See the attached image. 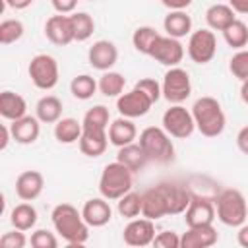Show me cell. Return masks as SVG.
I'll return each instance as SVG.
<instances>
[{
    "label": "cell",
    "mask_w": 248,
    "mask_h": 248,
    "mask_svg": "<svg viewBox=\"0 0 248 248\" xmlns=\"http://www.w3.org/2000/svg\"><path fill=\"white\" fill-rule=\"evenodd\" d=\"M205 21H207L209 29L223 33L229 25H232L236 21V14L231 10L229 4H211L205 12Z\"/></svg>",
    "instance_id": "24"
},
{
    "label": "cell",
    "mask_w": 248,
    "mask_h": 248,
    "mask_svg": "<svg viewBox=\"0 0 248 248\" xmlns=\"http://www.w3.org/2000/svg\"><path fill=\"white\" fill-rule=\"evenodd\" d=\"M52 8L60 16H72V14H76L78 4H76V0H52Z\"/></svg>",
    "instance_id": "43"
},
{
    "label": "cell",
    "mask_w": 248,
    "mask_h": 248,
    "mask_svg": "<svg viewBox=\"0 0 248 248\" xmlns=\"http://www.w3.org/2000/svg\"><path fill=\"white\" fill-rule=\"evenodd\" d=\"M79 151L87 157H101L108 147V134L101 130H83L79 141Z\"/></svg>",
    "instance_id": "23"
},
{
    "label": "cell",
    "mask_w": 248,
    "mask_h": 248,
    "mask_svg": "<svg viewBox=\"0 0 248 248\" xmlns=\"http://www.w3.org/2000/svg\"><path fill=\"white\" fill-rule=\"evenodd\" d=\"M97 89H99V81H95V78H91L89 74H79L70 81V91L79 101L91 99L97 93Z\"/></svg>",
    "instance_id": "32"
},
{
    "label": "cell",
    "mask_w": 248,
    "mask_h": 248,
    "mask_svg": "<svg viewBox=\"0 0 248 248\" xmlns=\"http://www.w3.org/2000/svg\"><path fill=\"white\" fill-rule=\"evenodd\" d=\"M116 161L120 165H124L126 169H130L132 172H140L149 163V159L143 153V149L140 147V143H130L126 147H120L116 153Z\"/></svg>",
    "instance_id": "27"
},
{
    "label": "cell",
    "mask_w": 248,
    "mask_h": 248,
    "mask_svg": "<svg viewBox=\"0 0 248 248\" xmlns=\"http://www.w3.org/2000/svg\"><path fill=\"white\" fill-rule=\"evenodd\" d=\"M192 116H194L196 130L205 138L221 136L225 126H227V116L223 112L221 103L215 97H209V95L200 97L192 105Z\"/></svg>",
    "instance_id": "3"
},
{
    "label": "cell",
    "mask_w": 248,
    "mask_h": 248,
    "mask_svg": "<svg viewBox=\"0 0 248 248\" xmlns=\"http://www.w3.org/2000/svg\"><path fill=\"white\" fill-rule=\"evenodd\" d=\"M236 145H238V149L244 155H248V126H244V128L238 130V134H236Z\"/></svg>",
    "instance_id": "45"
},
{
    "label": "cell",
    "mask_w": 248,
    "mask_h": 248,
    "mask_svg": "<svg viewBox=\"0 0 248 248\" xmlns=\"http://www.w3.org/2000/svg\"><path fill=\"white\" fill-rule=\"evenodd\" d=\"M236 242L242 246V248H248V225H242L236 232Z\"/></svg>",
    "instance_id": "48"
},
{
    "label": "cell",
    "mask_w": 248,
    "mask_h": 248,
    "mask_svg": "<svg viewBox=\"0 0 248 248\" xmlns=\"http://www.w3.org/2000/svg\"><path fill=\"white\" fill-rule=\"evenodd\" d=\"M140 147L147 155L149 161L155 163H170L174 159V143L170 136L159 126H147L140 132Z\"/></svg>",
    "instance_id": "6"
},
{
    "label": "cell",
    "mask_w": 248,
    "mask_h": 248,
    "mask_svg": "<svg viewBox=\"0 0 248 248\" xmlns=\"http://www.w3.org/2000/svg\"><path fill=\"white\" fill-rule=\"evenodd\" d=\"M52 227L54 231L66 240V242H87L89 238V225L83 221L81 211L74 207L72 203H58L54 205L52 213Z\"/></svg>",
    "instance_id": "2"
},
{
    "label": "cell",
    "mask_w": 248,
    "mask_h": 248,
    "mask_svg": "<svg viewBox=\"0 0 248 248\" xmlns=\"http://www.w3.org/2000/svg\"><path fill=\"white\" fill-rule=\"evenodd\" d=\"M81 134H83V126L76 118H70V116L68 118H60L54 124V138H56V141H60L64 145L79 141Z\"/></svg>",
    "instance_id": "28"
},
{
    "label": "cell",
    "mask_w": 248,
    "mask_h": 248,
    "mask_svg": "<svg viewBox=\"0 0 248 248\" xmlns=\"http://www.w3.org/2000/svg\"><path fill=\"white\" fill-rule=\"evenodd\" d=\"M192 0H163V6L169 8V12H186Z\"/></svg>",
    "instance_id": "44"
},
{
    "label": "cell",
    "mask_w": 248,
    "mask_h": 248,
    "mask_svg": "<svg viewBox=\"0 0 248 248\" xmlns=\"http://www.w3.org/2000/svg\"><path fill=\"white\" fill-rule=\"evenodd\" d=\"M45 35L46 39L56 46H66L74 41V25L70 16H50L45 23Z\"/></svg>",
    "instance_id": "15"
},
{
    "label": "cell",
    "mask_w": 248,
    "mask_h": 248,
    "mask_svg": "<svg viewBox=\"0 0 248 248\" xmlns=\"http://www.w3.org/2000/svg\"><path fill=\"white\" fill-rule=\"evenodd\" d=\"M6 6L14 8V10H23V8H29L31 6V0H25V2H12V0H6Z\"/></svg>",
    "instance_id": "49"
},
{
    "label": "cell",
    "mask_w": 248,
    "mask_h": 248,
    "mask_svg": "<svg viewBox=\"0 0 248 248\" xmlns=\"http://www.w3.org/2000/svg\"><path fill=\"white\" fill-rule=\"evenodd\" d=\"M153 248H180V236L174 231H163L155 236Z\"/></svg>",
    "instance_id": "42"
},
{
    "label": "cell",
    "mask_w": 248,
    "mask_h": 248,
    "mask_svg": "<svg viewBox=\"0 0 248 248\" xmlns=\"http://www.w3.org/2000/svg\"><path fill=\"white\" fill-rule=\"evenodd\" d=\"M45 176L39 170H23L16 178V194L23 202H33L43 194Z\"/></svg>",
    "instance_id": "17"
},
{
    "label": "cell",
    "mask_w": 248,
    "mask_h": 248,
    "mask_svg": "<svg viewBox=\"0 0 248 248\" xmlns=\"http://www.w3.org/2000/svg\"><path fill=\"white\" fill-rule=\"evenodd\" d=\"M229 6L234 14H248V0H231Z\"/></svg>",
    "instance_id": "46"
},
{
    "label": "cell",
    "mask_w": 248,
    "mask_h": 248,
    "mask_svg": "<svg viewBox=\"0 0 248 248\" xmlns=\"http://www.w3.org/2000/svg\"><path fill=\"white\" fill-rule=\"evenodd\" d=\"M223 39L229 46L232 48H238L242 50V46L248 45V25L240 19H236L232 25H229L225 31H223Z\"/></svg>",
    "instance_id": "35"
},
{
    "label": "cell",
    "mask_w": 248,
    "mask_h": 248,
    "mask_svg": "<svg viewBox=\"0 0 248 248\" xmlns=\"http://www.w3.org/2000/svg\"><path fill=\"white\" fill-rule=\"evenodd\" d=\"M188 56L196 64H207L217 52V39L211 29H198L190 33L188 39Z\"/></svg>",
    "instance_id": "10"
},
{
    "label": "cell",
    "mask_w": 248,
    "mask_h": 248,
    "mask_svg": "<svg viewBox=\"0 0 248 248\" xmlns=\"http://www.w3.org/2000/svg\"><path fill=\"white\" fill-rule=\"evenodd\" d=\"M25 244H27V238L23 231H17V229L4 232L0 238V248H25Z\"/></svg>",
    "instance_id": "41"
},
{
    "label": "cell",
    "mask_w": 248,
    "mask_h": 248,
    "mask_svg": "<svg viewBox=\"0 0 248 248\" xmlns=\"http://www.w3.org/2000/svg\"><path fill=\"white\" fill-rule=\"evenodd\" d=\"M141 217L149 221H157L167 215H180L188 209L192 196L186 188L172 184V182H159L153 188L141 194Z\"/></svg>",
    "instance_id": "1"
},
{
    "label": "cell",
    "mask_w": 248,
    "mask_h": 248,
    "mask_svg": "<svg viewBox=\"0 0 248 248\" xmlns=\"http://www.w3.org/2000/svg\"><path fill=\"white\" fill-rule=\"evenodd\" d=\"M215 215L223 225L240 229L248 217V203L244 194L236 188L223 190L215 200Z\"/></svg>",
    "instance_id": "4"
},
{
    "label": "cell",
    "mask_w": 248,
    "mask_h": 248,
    "mask_svg": "<svg viewBox=\"0 0 248 248\" xmlns=\"http://www.w3.org/2000/svg\"><path fill=\"white\" fill-rule=\"evenodd\" d=\"M23 23L19 19H4L0 23V43L2 45H12L23 37Z\"/></svg>",
    "instance_id": "37"
},
{
    "label": "cell",
    "mask_w": 248,
    "mask_h": 248,
    "mask_svg": "<svg viewBox=\"0 0 248 248\" xmlns=\"http://www.w3.org/2000/svg\"><path fill=\"white\" fill-rule=\"evenodd\" d=\"M70 17H72V25H74V41H78V43L87 41L95 31L93 17L87 12H76Z\"/></svg>",
    "instance_id": "34"
},
{
    "label": "cell",
    "mask_w": 248,
    "mask_h": 248,
    "mask_svg": "<svg viewBox=\"0 0 248 248\" xmlns=\"http://www.w3.org/2000/svg\"><path fill=\"white\" fill-rule=\"evenodd\" d=\"M161 37V33L155 29V27H149V25H141L134 31L132 35V45L134 48L140 52V54H147L151 52V46L155 45V41Z\"/></svg>",
    "instance_id": "31"
},
{
    "label": "cell",
    "mask_w": 248,
    "mask_h": 248,
    "mask_svg": "<svg viewBox=\"0 0 248 248\" xmlns=\"http://www.w3.org/2000/svg\"><path fill=\"white\" fill-rule=\"evenodd\" d=\"M81 215H83V221L89 227H105L112 219V209H110L108 200H105V198H91V200H87L83 203Z\"/></svg>",
    "instance_id": "18"
},
{
    "label": "cell",
    "mask_w": 248,
    "mask_h": 248,
    "mask_svg": "<svg viewBox=\"0 0 248 248\" xmlns=\"http://www.w3.org/2000/svg\"><path fill=\"white\" fill-rule=\"evenodd\" d=\"M134 89H138V91H141V93H145L153 103H157L161 97H163V91H161V83L157 81V79H153V78H141L136 85H134Z\"/></svg>",
    "instance_id": "40"
},
{
    "label": "cell",
    "mask_w": 248,
    "mask_h": 248,
    "mask_svg": "<svg viewBox=\"0 0 248 248\" xmlns=\"http://www.w3.org/2000/svg\"><path fill=\"white\" fill-rule=\"evenodd\" d=\"M217 240H219V234L213 225L192 227L180 236V248H211Z\"/></svg>",
    "instance_id": "20"
},
{
    "label": "cell",
    "mask_w": 248,
    "mask_h": 248,
    "mask_svg": "<svg viewBox=\"0 0 248 248\" xmlns=\"http://www.w3.org/2000/svg\"><path fill=\"white\" fill-rule=\"evenodd\" d=\"M124 85H126V78L118 72H105L99 78V91L105 97H116L118 99L124 91Z\"/></svg>",
    "instance_id": "33"
},
{
    "label": "cell",
    "mask_w": 248,
    "mask_h": 248,
    "mask_svg": "<svg viewBox=\"0 0 248 248\" xmlns=\"http://www.w3.org/2000/svg\"><path fill=\"white\" fill-rule=\"evenodd\" d=\"M134 172L120 165L118 161L105 165L101 178H99V192L105 200H120L128 192H132Z\"/></svg>",
    "instance_id": "5"
},
{
    "label": "cell",
    "mask_w": 248,
    "mask_h": 248,
    "mask_svg": "<svg viewBox=\"0 0 248 248\" xmlns=\"http://www.w3.org/2000/svg\"><path fill=\"white\" fill-rule=\"evenodd\" d=\"M27 74L33 81V85L37 89L48 91L58 83L60 78V68L54 56L50 54H37L31 58L29 66H27Z\"/></svg>",
    "instance_id": "7"
},
{
    "label": "cell",
    "mask_w": 248,
    "mask_h": 248,
    "mask_svg": "<svg viewBox=\"0 0 248 248\" xmlns=\"http://www.w3.org/2000/svg\"><path fill=\"white\" fill-rule=\"evenodd\" d=\"M240 99H242V103L248 105V81H242V85H240Z\"/></svg>",
    "instance_id": "50"
},
{
    "label": "cell",
    "mask_w": 248,
    "mask_h": 248,
    "mask_svg": "<svg viewBox=\"0 0 248 248\" xmlns=\"http://www.w3.org/2000/svg\"><path fill=\"white\" fill-rule=\"evenodd\" d=\"M0 130H2V140H0V149H6V147H8V143H10V140H12V132H10V124H2V126H0Z\"/></svg>",
    "instance_id": "47"
},
{
    "label": "cell",
    "mask_w": 248,
    "mask_h": 248,
    "mask_svg": "<svg viewBox=\"0 0 248 248\" xmlns=\"http://www.w3.org/2000/svg\"><path fill=\"white\" fill-rule=\"evenodd\" d=\"M10 132H12V140L16 143L21 145H29L35 143L39 134H41V122L37 116H23L16 122H10Z\"/></svg>",
    "instance_id": "19"
},
{
    "label": "cell",
    "mask_w": 248,
    "mask_h": 248,
    "mask_svg": "<svg viewBox=\"0 0 248 248\" xmlns=\"http://www.w3.org/2000/svg\"><path fill=\"white\" fill-rule=\"evenodd\" d=\"M29 242H31V248H58L56 234L46 229H37L35 232H31Z\"/></svg>",
    "instance_id": "39"
},
{
    "label": "cell",
    "mask_w": 248,
    "mask_h": 248,
    "mask_svg": "<svg viewBox=\"0 0 248 248\" xmlns=\"http://www.w3.org/2000/svg\"><path fill=\"white\" fill-rule=\"evenodd\" d=\"M87 60L95 70H101L103 74L110 72V68L118 60V48L112 41H107V39L95 41L87 50Z\"/></svg>",
    "instance_id": "14"
},
{
    "label": "cell",
    "mask_w": 248,
    "mask_h": 248,
    "mask_svg": "<svg viewBox=\"0 0 248 248\" xmlns=\"http://www.w3.org/2000/svg\"><path fill=\"white\" fill-rule=\"evenodd\" d=\"M35 116L39 122L56 124L62 118V101L56 95H45L35 105Z\"/></svg>",
    "instance_id": "25"
},
{
    "label": "cell",
    "mask_w": 248,
    "mask_h": 248,
    "mask_svg": "<svg viewBox=\"0 0 248 248\" xmlns=\"http://www.w3.org/2000/svg\"><path fill=\"white\" fill-rule=\"evenodd\" d=\"M215 219V205L213 202L205 200V198H192L188 209L184 211V221L186 227H207L213 225Z\"/></svg>",
    "instance_id": "16"
},
{
    "label": "cell",
    "mask_w": 248,
    "mask_h": 248,
    "mask_svg": "<svg viewBox=\"0 0 248 248\" xmlns=\"http://www.w3.org/2000/svg\"><path fill=\"white\" fill-rule=\"evenodd\" d=\"M229 70L236 79L248 81V50H238L236 54H232L229 62Z\"/></svg>",
    "instance_id": "38"
},
{
    "label": "cell",
    "mask_w": 248,
    "mask_h": 248,
    "mask_svg": "<svg viewBox=\"0 0 248 248\" xmlns=\"http://www.w3.org/2000/svg\"><path fill=\"white\" fill-rule=\"evenodd\" d=\"M107 134H108V141L120 149V147H126V145H130V143L136 141L138 128H136V124L130 118H122L120 116V118H116V120L110 122Z\"/></svg>",
    "instance_id": "21"
},
{
    "label": "cell",
    "mask_w": 248,
    "mask_h": 248,
    "mask_svg": "<svg viewBox=\"0 0 248 248\" xmlns=\"http://www.w3.org/2000/svg\"><path fill=\"white\" fill-rule=\"evenodd\" d=\"M10 221H12L14 229H17V231H23V232L31 231L37 223V209L27 202L17 203L10 213Z\"/></svg>",
    "instance_id": "29"
},
{
    "label": "cell",
    "mask_w": 248,
    "mask_h": 248,
    "mask_svg": "<svg viewBox=\"0 0 248 248\" xmlns=\"http://www.w3.org/2000/svg\"><path fill=\"white\" fill-rule=\"evenodd\" d=\"M141 205H143V200H141V194L138 192H128L124 198L118 200V213L126 219H136L138 215H141Z\"/></svg>",
    "instance_id": "36"
},
{
    "label": "cell",
    "mask_w": 248,
    "mask_h": 248,
    "mask_svg": "<svg viewBox=\"0 0 248 248\" xmlns=\"http://www.w3.org/2000/svg\"><path fill=\"white\" fill-rule=\"evenodd\" d=\"M81 126H83V130H101V132H107L108 126H110L108 108H107L105 105H95V107H91V108L83 114Z\"/></svg>",
    "instance_id": "30"
},
{
    "label": "cell",
    "mask_w": 248,
    "mask_h": 248,
    "mask_svg": "<svg viewBox=\"0 0 248 248\" xmlns=\"http://www.w3.org/2000/svg\"><path fill=\"white\" fill-rule=\"evenodd\" d=\"M64 248H87L83 242H68Z\"/></svg>",
    "instance_id": "51"
},
{
    "label": "cell",
    "mask_w": 248,
    "mask_h": 248,
    "mask_svg": "<svg viewBox=\"0 0 248 248\" xmlns=\"http://www.w3.org/2000/svg\"><path fill=\"white\" fill-rule=\"evenodd\" d=\"M0 114L10 120L16 122L23 116H27V101L14 91H2L0 93Z\"/></svg>",
    "instance_id": "22"
},
{
    "label": "cell",
    "mask_w": 248,
    "mask_h": 248,
    "mask_svg": "<svg viewBox=\"0 0 248 248\" xmlns=\"http://www.w3.org/2000/svg\"><path fill=\"white\" fill-rule=\"evenodd\" d=\"M149 56L163 64V66H169V68H178V64L182 62L184 58V46L178 39H172V37H167V35H161L155 45L151 46V52Z\"/></svg>",
    "instance_id": "11"
},
{
    "label": "cell",
    "mask_w": 248,
    "mask_h": 248,
    "mask_svg": "<svg viewBox=\"0 0 248 248\" xmlns=\"http://www.w3.org/2000/svg\"><path fill=\"white\" fill-rule=\"evenodd\" d=\"M163 27L167 31V37L180 39L190 35L192 31V17L186 12H169L163 19Z\"/></svg>",
    "instance_id": "26"
},
{
    "label": "cell",
    "mask_w": 248,
    "mask_h": 248,
    "mask_svg": "<svg viewBox=\"0 0 248 248\" xmlns=\"http://www.w3.org/2000/svg\"><path fill=\"white\" fill-rule=\"evenodd\" d=\"M155 225L153 221L141 217V219H132L124 231H122V238L130 248H143L153 244L155 240Z\"/></svg>",
    "instance_id": "13"
},
{
    "label": "cell",
    "mask_w": 248,
    "mask_h": 248,
    "mask_svg": "<svg viewBox=\"0 0 248 248\" xmlns=\"http://www.w3.org/2000/svg\"><path fill=\"white\" fill-rule=\"evenodd\" d=\"M155 103L141 91L138 89H132L128 93H122L118 99H116V110L120 112L122 118H140V116H145L149 112V108L153 107Z\"/></svg>",
    "instance_id": "12"
},
{
    "label": "cell",
    "mask_w": 248,
    "mask_h": 248,
    "mask_svg": "<svg viewBox=\"0 0 248 248\" xmlns=\"http://www.w3.org/2000/svg\"><path fill=\"white\" fill-rule=\"evenodd\" d=\"M161 128L170 138H176V140L190 138L194 134V130H196L192 110H188L182 105H170V108H167L163 112V126Z\"/></svg>",
    "instance_id": "9"
},
{
    "label": "cell",
    "mask_w": 248,
    "mask_h": 248,
    "mask_svg": "<svg viewBox=\"0 0 248 248\" xmlns=\"http://www.w3.org/2000/svg\"><path fill=\"white\" fill-rule=\"evenodd\" d=\"M161 91L170 105H182L192 93L190 74L184 68H169L163 78Z\"/></svg>",
    "instance_id": "8"
}]
</instances>
